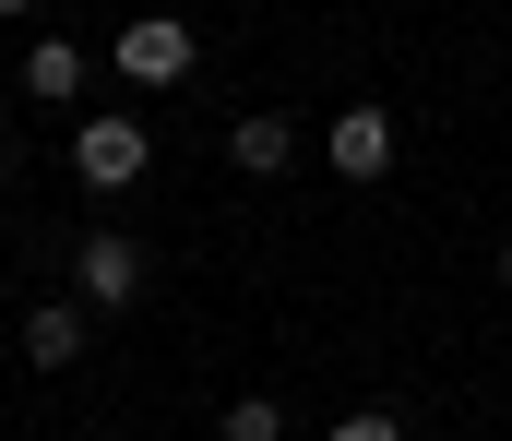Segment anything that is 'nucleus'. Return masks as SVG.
Wrapping results in <instances>:
<instances>
[{
  "label": "nucleus",
  "mask_w": 512,
  "mask_h": 441,
  "mask_svg": "<svg viewBox=\"0 0 512 441\" xmlns=\"http://www.w3.org/2000/svg\"><path fill=\"white\" fill-rule=\"evenodd\" d=\"M108 60H120V84H191V60H203V36H191L179 12H131L120 36H108Z\"/></svg>",
  "instance_id": "1"
},
{
  "label": "nucleus",
  "mask_w": 512,
  "mask_h": 441,
  "mask_svg": "<svg viewBox=\"0 0 512 441\" xmlns=\"http://www.w3.org/2000/svg\"><path fill=\"white\" fill-rule=\"evenodd\" d=\"M72 298H84V310H131V298H143V239L84 227V251H72Z\"/></svg>",
  "instance_id": "2"
},
{
  "label": "nucleus",
  "mask_w": 512,
  "mask_h": 441,
  "mask_svg": "<svg viewBox=\"0 0 512 441\" xmlns=\"http://www.w3.org/2000/svg\"><path fill=\"white\" fill-rule=\"evenodd\" d=\"M143 167H155V132H143V120H84V132H72V179H84V191H131Z\"/></svg>",
  "instance_id": "3"
},
{
  "label": "nucleus",
  "mask_w": 512,
  "mask_h": 441,
  "mask_svg": "<svg viewBox=\"0 0 512 441\" xmlns=\"http://www.w3.org/2000/svg\"><path fill=\"white\" fill-rule=\"evenodd\" d=\"M322 155H334L346 179H382V167H393V108H334Z\"/></svg>",
  "instance_id": "4"
},
{
  "label": "nucleus",
  "mask_w": 512,
  "mask_h": 441,
  "mask_svg": "<svg viewBox=\"0 0 512 441\" xmlns=\"http://www.w3.org/2000/svg\"><path fill=\"white\" fill-rule=\"evenodd\" d=\"M84 334H96V310H84V298H48V310L24 322V358H36V370H72Z\"/></svg>",
  "instance_id": "5"
},
{
  "label": "nucleus",
  "mask_w": 512,
  "mask_h": 441,
  "mask_svg": "<svg viewBox=\"0 0 512 441\" xmlns=\"http://www.w3.org/2000/svg\"><path fill=\"white\" fill-rule=\"evenodd\" d=\"M24 96H36V108H72V96H84V48L36 36V48H24Z\"/></svg>",
  "instance_id": "6"
},
{
  "label": "nucleus",
  "mask_w": 512,
  "mask_h": 441,
  "mask_svg": "<svg viewBox=\"0 0 512 441\" xmlns=\"http://www.w3.org/2000/svg\"><path fill=\"white\" fill-rule=\"evenodd\" d=\"M227 155H239L251 179H274V167L298 155V120H274V108H262V120H239V132H227Z\"/></svg>",
  "instance_id": "7"
},
{
  "label": "nucleus",
  "mask_w": 512,
  "mask_h": 441,
  "mask_svg": "<svg viewBox=\"0 0 512 441\" xmlns=\"http://www.w3.org/2000/svg\"><path fill=\"white\" fill-rule=\"evenodd\" d=\"M227 441H286V406H274V394H239V406H227Z\"/></svg>",
  "instance_id": "8"
},
{
  "label": "nucleus",
  "mask_w": 512,
  "mask_h": 441,
  "mask_svg": "<svg viewBox=\"0 0 512 441\" xmlns=\"http://www.w3.org/2000/svg\"><path fill=\"white\" fill-rule=\"evenodd\" d=\"M334 441H405V418L393 406H358V418H334Z\"/></svg>",
  "instance_id": "9"
},
{
  "label": "nucleus",
  "mask_w": 512,
  "mask_h": 441,
  "mask_svg": "<svg viewBox=\"0 0 512 441\" xmlns=\"http://www.w3.org/2000/svg\"><path fill=\"white\" fill-rule=\"evenodd\" d=\"M12 12H36V0H0V24H12Z\"/></svg>",
  "instance_id": "10"
},
{
  "label": "nucleus",
  "mask_w": 512,
  "mask_h": 441,
  "mask_svg": "<svg viewBox=\"0 0 512 441\" xmlns=\"http://www.w3.org/2000/svg\"><path fill=\"white\" fill-rule=\"evenodd\" d=\"M501 287H512V239H501Z\"/></svg>",
  "instance_id": "11"
},
{
  "label": "nucleus",
  "mask_w": 512,
  "mask_h": 441,
  "mask_svg": "<svg viewBox=\"0 0 512 441\" xmlns=\"http://www.w3.org/2000/svg\"><path fill=\"white\" fill-rule=\"evenodd\" d=\"M0 167H12V144H0Z\"/></svg>",
  "instance_id": "12"
}]
</instances>
